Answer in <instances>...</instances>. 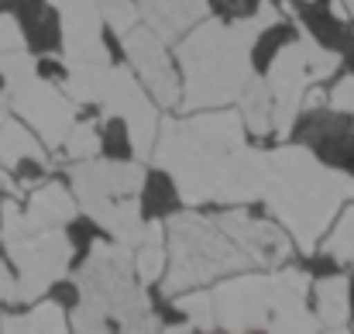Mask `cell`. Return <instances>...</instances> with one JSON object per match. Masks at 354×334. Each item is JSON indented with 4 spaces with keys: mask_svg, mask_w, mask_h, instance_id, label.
Segmentation results:
<instances>
[{
    "mask_svg": "<svg viewBox=\"0 0 354 334\" xmlns=\"http://www.w3.org/2000/svg\"><path fill=\"white\" fill-rule=\"evenodd\" d=\"M341 69V52L320 45V38L296 21V38L286 42L265 73L268 94H272V134L275 138H289L296 128V117L303 114V97L310 87L330 80Z\"/></svg>",
    "mask_w": 354,
    "mask_h": 334,
    "instance_id": "10",
    "label": "cell"
},
{
    "mask_svg": "<svg viewBox=\"0 0 354 334\" xmlns=\"http://www.w3.org/2000/svg\"><path fill=\"white\" fill-rule=\"evenodd\" d=\"M73 104H97L104 121H124L127 141L138 159H151L158 134V104L145 94L131 66L114 62H73L59 83Z\"/></svg>",
    "mask_w": 354,
    "mask_h": 334,
    "instance_id": "6",
    "label": "cell"
},
{
    "mask_svg": "<svg viewBox=\"0 0 354 334\" xmlns=\"http://www.w3.org/2000/svg\"><path fill=\"white\" fill-rule=\"evenodd\" d=\"M48 3L59 14L66 66H73V62H111V52L104 45L100 0H48Z\"/></svg>",
    "mask_w": 354,
    "mask_h": 334,
    "instance_id": "14",
    "label": "cell"
},
{
    "mask_svg": "<svg viewBox=\"0 0 354 334\" xmlns=\"http://www.w3.org/2000/svg\"><path fill=\"white\" fill-rule=\"evenodd\" d=\"M0 304H21V297H17V276L7 269L3 255H0Z\"/></svg>",
    "mask_w": 354,
    "mask_h": 334,
    "instance_id": "29",
    "label": "cell"
},
{
    "mask_svg": "<svg viewBox=\"0 0 354 334\" xmlns=\"http://www.w3.org/2000/svg\"><path fill=\"white\" fill-rule=\"evenodd\" d=\"M10 117V104H7V94L0 90V128H3V121Z\"/></svg>",
    "mask_w": 354,
    "mask_h": 334,
    "instance_id": "31",
    "label": "cell"
},
{
    "mask_svg": "<svg viewBox=\"0 0 354 334\" xmlns=\"http://www.w3.org/2000/svg\"><path fill=\"white\" fill-rule=\"evenodd\" d=\"M165 265H169V255H165L162 241H141L134 248V272H138V279L145 286L158 283L165 276Z\"/></svg>",
    "mask_w": 354,
    "mask_h": 334,
    "instance_id": "24",
    "label": "cell"
},
{
    "mask_svg": "<svg viewBox=\"0 0 354 334\" xmlns=\"http://www.w3.org/2000/svg\"><path fill=\"white\" fill-rule=\"evenodd\" d=\"M17 49H28L24 28H21V21H17L10 10H3V14H0V55L17 52Z\"/></svg>",
    "mask_w": 354,
    "mask_h": 334,
    "instance_id": "26",
    "label": "cell"
},
{
    "mask_svg": "<svg viewBox=\"0 0 354 334\" xmlns=\"http://www.w3.org/2000/svg\"><path fill=\"white\" fill-rule=\"evenodd\" d=\"M69 162H80V159H93L100 152V131H97V121H80L69 128L62 148H59Z\"/></svg>",
    "mask_w": 354,
    "mask_h": 334,
    "instance_id": "23",
    "label": "cell"
},
{
    "mask_svg": "<svg viewBox=\"0 0 354 334\" xmlns=\"http://www.w3.org/2000/svg\"><path fill=\"white\" fill-rule=\"evenodd\" d=\"M214 221L221 224L227 231V238L251 258V265L275 269V265L289 262V255L296 248L282 224H272L268 218H254L248 211V204H234V207L214 214Z\"/></svg>",
    "mask_w": 354,
    "mask_h": 334,
    "instance_id": "13",
    "label": "cell"
},
{
    "mask_svg": "<svg viewBox=\"0 0 354 334\" xmlns=\"http://www.w3.org/2000/svg\"><path fill=\"white\" fill-rule=\"evenodd\" d=\"M169 265L162 276V293L176 297L183 290L210 286L224 276L251 269V258L227 238V231L200 211H179L165 221Z\"/></svg>",
    "mask_w": 354,
    "mask_h": 334,
    "instance_id": "7",
    "label": "cell"
},
{
    "mask_svg": "<svg viewBox=\"0 0 354 334\" xmlns=\"http://www.w3.org/2000/svg\"><path fill=\"white\" fill-rule=\"evenodd\" d=\"M210 10V0H138L141 21L162 38L179 42L196 21H203Z\"/></svg>",
    "mask_w": 354,
    "mask_h": 334,
    "instance_id": "15",
    "label": "cell"
},
{
    "mask_svg": "<svg viewBox=\"0 0 354 334\" xmlns=\"http://www.w3.org/2000/svg\"><path fill=\"white\" fill-rule=\"evenodd\" d=\"M120 42H124V55L131 62V73L141 80V87L148 90V97L162 111L179 107L183 83H179V73L172 66V55H169L165 42L148 24H134L131 31L120 35Z\"/></svg>",
    "mask_w": 354,
    "mask_h": 334,
    "instance_id": "12",
    "label": "cell"
},
{
    "mask_svg": "<svg viewBox=\"0 0 354 334\" xmlns=\"http://www.w3.org/2000/svg\"><path fill=\"white\" fill-rule=\"evenodd\" d=\"M73 283L80 304L100 310L104 317H114L120 331H162L151 300L145 293V283L134 272V248L97 238L83 265L76 269Z\"/></svg>",
    "mask_w": 354,
    "mask_h": 334,
    "instance_id": "8",
    "label": "cell"
},
{
    "mask_svg": "<svg viewBox=\"0 0 354 334\" xmlns=\"http://www.w3.org/2000/svg\"><path fill=\"white\" fill-rule=\"evenodd\" d=\"M320 241H324V255L327 258L354 269V204L341 214V221L334 224V231L327 238H320Z\"/></svg>",
    "mask_w": 354,
    "mask_h": 334,
    "instance_id": "22",
    "label": "cell"
},
{
    "mask_svg": "<svg viewBox=\"0 0 354 334\" xmlns=\"http://www.w3.org/2000/svg\"><path fill=\"white\" fill-rule=\"evenodd\" d=\"M151 159L169 173L186 207H234L261 200L265 152L248 145L241 111L207 107L158 121Z\"/></svg>",
    "mask_w": 354,
    "mask_h": 334,
    "instance_id": "1",
    "label": "cell"
},
{
    "mask_svg": "<svg viewBox=\"0 0 354 334\" xmlns=\"http://www.w3.org/2000/svg\"><path fill=\"white\" fill-rule=\"evenodd\" d=\"M261 200L292 245L313 255L337 211L354 200V173L320 162L306 145H279L265 152Z\"/></svg>",
    "mask_w": 354,
    "mask_h": 334,
    "instance_id": "3",
    "label": "cell"
},
{
    "mask_svg": "<svg viewBox=\"0 0 354 334\" xmlns=\"http://www.w3.org/2000/svg\"><path fill=\"white\" fill-rule=\"evenodd\" d=\"M0 76H3V94L10 111L17 114L48 152H59L69 128L76 124V107L66 90L38 73V62L28 49L0 55Z\"/></svg>",
    "mask_w": 354,
    "mask_h": 334,
    "instance_id": "11",
    "label": "cell"
},
{
    "mask_svg": "<svg viewBox=\"0 0 354 334\" xmlns=\"http://www.w3.org/2000/svg\"><path fill=\"white\" fill-rule=\"evenodd\" d=\"M100 14H104V21L111 24L114 35H124L134 24H141L138 3H131V0H100Z\"/></svg>",
    "mask_w": 354,
    "mask_h": 334,
    "instance_id": "25",
    "label": "cell"
},
{
    "mask_svg": "<svg viewBox=\"0 0 354 334\" xmlns=\"http://www.w3.org/2000/svg\"><path fill=\"white\" fill-rule=\"evenodd\" d=\"M0 193H7V197H21V186L10 179V173L0 166Z\"/></svg>",
    "mask_w": 354,
    "mask_h": 334,
    "instance_id": "30",
    "label": "cell"
},
{
    "mask_svg": "<svg viewBox=\"0 0 354 334\" xmlns=\"http://www.w3.org/2000/svg\"><path fill=\"white\" fill-rule=\"evenodd\" d=\"M313 314L320 317L324 331H348L351 328V276H324L313 283Z\"/></svg>",
    "mask_w": 354,
    "mask_h": 334,
    "instance_id": "17",
    "label": "cell"
},
{
    "mask_svg": "<svg viewBox=\"0 0 354 334\" xmlns=\"http://www.w3.org/2000/svg\"><path fill=\"white\" fill-rule=\"evenodd\" d=\"M210 293L221 331H320V317L310 307V276L296 265L244 269L217 279Z\"/></svg>",
    "mask_w": 354,
    "mask_h": 334,
    "instance_id": "4",
    "label": "cell"
},
{
    "mask_svg": "<svg viewBox=\"0 0 354 334\" xmlns=\"http://www.w3.org/2000/svg\"><path fill=\"white\" fill-rule=\"evenodd\" d=\"M237 111H241V121L251 134H261V138L272 134V94H268L265 76L248 80V87L237 97Z\"/></svg>",
    "mask_w": 354,
    "mask_h": 334,
    "instance_id": "20",
    "label": "cell"
},
{
    "mask_svg": "<svg viewBox=\"0 0 354 334\" xmlns=\"http://www.w3.org/2000/svg\"><path fill=\"white\" fill-rule=\"evenodd\" d=\"M69 190L80 211L104 227L114 241L138 248L141 241H162L165 224L141 218L145 166L124 159H80L69 166Z\"/></svg>",
    "mask_w": 354,
    "mask_h": 334,
    "instance_id": "5",
    "label": "cell"
},
{
    "mask_svg": "<svg viewBox=\"0 0 354 334\" xmlns=\"http://www.w3.org/2000/svg\"><path fill=\"white\" fill-rule=\"evenodd\" d=\"M69 328L73 331H107V317L86 304H76L73 314H69Z\"/></svg>",
    "mask_w": 354,
    "mask_h": 334,
    "instance_id": "28",
    "label": "cell"
},
{
    "mask_svg": "<svg viewBox=\"0 0 354 334\" xmlns=\"http://www.w3.org/2000/svg\"><path fill=\"white\" fill-rule=\"evenodd\" d=\"M0 245L14 265L21 304L45 297L55 283L69 276L73 241L66 227H41V224L28 221L17 197L0 204Z\"/></svg>",
    "mask_w": 354,
    "mask_h": 334,
    "instance_id": "9",
    "label": "cell"
},
{
    "mask_svg": "<svg viewBox=\"0 0 354 334\" xmlns=\"http://www.w3.org/2000/svg\"><path fill=\"white\" fill-rule=\"evenodd\" d=\"M0 331L3 334H62L69 331V317H66V310H62V304H55V300H31V307L28 310H21V314H0Z\"/></svg>",
    "mask_w": 354,
    "mask_h": 334,
    "instance_id": "19",
    "label": "cell"
},
{
    "mask_svg": "<svg viewBox=\"0 0 354 334\" xmlns=\"http://www.w3.org/2000/svg\"><path fill=\"white\" fill-rule=\"evenodd\" d=\"M24 162L38 166V169H48V148L41 145V138L21 121V117H7L3 128H0V166L10 173V169H21Z\"/></svg>",
    "mask_w": 354,
    "mask_h": 334,
    "instance_id": "18",
    "label": "cell"
},
{
    "mask_svg": "<svg viewBox=\"0 0 354 334\" xmlns=\"http://www.w3.org/2000/svg\"><path fill=\"white\" fill-rule=\"evenodd\" d=\"M341 3H344V10H348V17H351V21H354V0H341Z\"/></svg>",
    "mask_w": 354,
    "mask_h": 334,
    "instance_id": "32",
    "label": "cell"
},
{
    "mask_svg": "<svg viewBox=\"0 0 354 334\" xmlns=\"http://www.w3.org/2000/svg\"><path fill=\"white\" fill-rule=\"evenodd\" d=\"M327 107L337 114H348L354 121V76L348 73V76H341L337 83H334V90L327 94Z\"/></svg>",
    "mask_w": 354,
    "mask_h": 334,
    "instance_id": "27",
    "label": "cell"
},
{
    "mask_svg": "<svg viewBox=\"0 0 354 334\" xmlns=\"http://www.w3.org/2000/svg\"><path fill=\"white\" fill-rule=\"evenodd\" d=\"M176 310L186 314V321L196 328V331H214L217 328V310H214V293L196 286V290H183L172 297Z\"/></svg>",
    "mask_w": 354,
    "mask_h": 334,
    "instance_id": "21",
    "label": "cell"
},
{
    "mask_svg": "<svg viewBox=\"0 0 354 334\" xmlns=\"http://www.w3.org/2000/svg\"><path fill=\"white\" fill-rule=\"evenodd\" d=\"M80 214V204L73 197V190L59 179H48L41 186H35L24 200V218L41 227H69Z\"/></svg>",
    "mask_w": 354,
    "mask_h": 334,
    "instance_id": "16",
    "label": "cell"
},
{
    "mask_svg": "<svg viewBox=\"0 0 354 334\" xmlns=\"http://www.w3.org/2000/svg\"><path fill=\"white\" fill-rule=\"evenodd\" d=\"M279 21H282V10L275 0H258L254 14H244V17L196 21L176 45V62L183 69L179 107L189 114L237 104L241 90L254 76V66H251L254 45Z\"/></svg>",
    "mask_w": 354,
    "mask_h": 334,
    "instance_id": "2",
    "label": "cell"
}]
</instances>
